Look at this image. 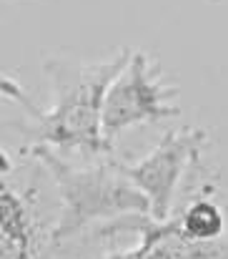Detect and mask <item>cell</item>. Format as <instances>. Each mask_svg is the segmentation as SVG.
<instances>
[{"label": "cell", "instance_id": "3957f363", "mask_svg": "<svg viewBox=\"0 0 228 259\" xmlns=\"http://www.w3.org/2000/svg\"><path fill=\"white\" fill-rule=\"evenodd\" d=\"M61 201L40 159L3 141L0 166V259H63L58 242Z\"/></svg>", "mask_w": 228, "mask_h": 259}, {"label": "cell", "instance_id": "6da1fadb", "mask_svg": "<svg viewBox=\"0 0 228 259\" xmlns=\"http://www.w3.org/2000/svg\"><path fill=\"white\" fill-rule=\"evenodd\" d=\"M131 56V48L113 51L105 58H78L71 53H55L43 61L50 98L38 108L23 88L8 76L3 78V98L23 113L20 141L23 146L53 149L71 159H103L118 154L103 136V103L113 78L121 73Z\"/></svg>", "mask_w": 228, "mask_h": 259}, {"label": "cell", "instance_id": "5b68a950", "mask_svg": "<svg viewBox=\"0 0 228 259\" xmlns=\"http://www.w3.org/2000/svg\"><path fill=\"white\" fill-rule=\"evenodd\" d=\"M211 146L208 131L203 126H178L163 134V139L141 159H123L126 176L138 186V191L148 199L151 217L155 222H165L173 217L181 196V186L191 179V174L203 164V156Z\"/></svg>", "mask_w": 228, "mask_h": 259}, {"label": "cell", "instance_id": "7a4b0ae2", "mask_svg": "<svg viewBox=\"0 0 228 259\" xmlns=\"http://www.w3.org/2000/svg\"><path fill=\"white\" fill-rule=\"evenodd\" d=\"M23 146V144H20ZM48 169L58 201V242L61 247L83 237L98 224L116 222L133 214H151L148 199L126 176L121 156L110 154L103 159H71L53 149L25 146Z\"/></svg>", "mask_w": 228, "mask_h": 259}, {"label": "cell", "instance_id": "277c9868", "mask_svg": "<svg viewBox=\"0 0 228 259\" xmlns=\"http://www.w3.org/2000/svg\"><path fill=\"white\" fill-rule=\"evenodd\" d=\"M181 88L168 81L160 63L148 51L131 48V56L105 93L103 136L110 149L116 141L138 126H160L181 116Z\"/></svg>", "mask_w": 228, "mask_h": 259}]
</instances>
